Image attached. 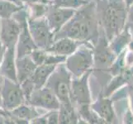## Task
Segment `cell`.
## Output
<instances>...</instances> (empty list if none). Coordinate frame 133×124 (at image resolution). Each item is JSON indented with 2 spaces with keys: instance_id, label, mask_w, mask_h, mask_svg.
Returning a JSON list of instances; mask_svg holds the SVG:
<instances>
[{
  "instance_id": "4",
  "label": "cell",
  "mask_w": 133,
  "mask_h": 124,
  "mask_svg": "<svg viewBox=\"0 0 133 124\" xmlns=\"http://www.w3.org/2000/svg\"><path fill=\"white\" fill-rule=\"evenodd\" d=\"M26 103L32 105L34 107L49 110V111L59 110L61 107V103L56 94L53 93L51 89L45 86L41 89H35L31 94L30 99Z\"/></svg>"
},
{
  "instance_id": "15",
  "label": "cell",
  "mask_w": 133,
  "mask_h": 124,
  "mask_svg": "<svg viewBox=\"0 0 133 124\" xmlns=\"http://www.w3.org/2000/svg\"><path fill=\"white\" fill-rule=\"evenodd\" d=\"M77 115L71 103L61 104L59 108V123H76Z\"/></svg>"
},
{
  "instance_id": "6",
  "label": "cell",
  "mask_w": 133,
  "mask_h": 124,
  "mask_svg": "<svg viewBox=\"0 0 133 124\" xmlns=\"http://www.w3.org/2000/svg\"><path fill=\"white\" fill-rule=\"evenodd\" d=\"M75 11L72 8L53 7L48 8L45 13L46 19L50 30L54 34L57 33L62 27L74 16Z\"/></svg>"
},
{
  "instance_id": "12",
  "label": "cell",
  "mask_w": 133,
  "mask_h": 124,
  "mask_svg": "<svg viewBox=\"0 0 133 124\" xmlns=\"http://www.w3.org/2000/svg\"><path fill=\"white\" fill-rule=\"evenodd\" d=\"M37 66L34 63L30 55H26L22 57L17 58L16 60V70L17 82L21 84L23 81L32 75Z\"/></svg>"
},
{
  "instance_id": "19",
  "label": "cell",
  "mask_w": 133,
  "mask_h": 124,
  "mask_svg": "<svg viewBox=\"0 0 133 124\" xmlns=\"http://www.w3.org/2000/svg\"><path fill=\"white\" fill-rule=\"evenodd\" d=\"M46 118L47 123H59V112L58 110H53L47 115H45Z\"/></svg>"
},
{
  "instance_id": "2",
  "label": "cell",
  "mask_w": 133,
  "mask_h": 124,
  "mask_svg": "<svg viewBox=\"0 0 133 124\" xmlns=\"http://www.w3.org/2000/svg\"><path fill=\"white\" fill-rule=\"evenodd\" d=\"M27 25L31 37L39 49H47L54 42L55 34L50 30L45 18L42 17L38 18H28Z\"/></svg>"
},
{
  "instance_id": "13",
  "label": "cell",
  "mask_w": 133,
  "mask_h": 124,
  "mask_svg": "<svg viewBox=\"0 0 133 124\" xmlns=\"http://www.w3.org/2000/svg\"><path fill=\"white\" fill-rule=\"evenodd\" d=\"M57 66L58 65H46V64L37 66L32 75L29 78L32 82L35 89H41L45 86L50 75L52 74Z\"/></svg>"
},
{
  "instance_id": "18",
  "label": "cell",
  "mask_w": 133,
  "mask_h": 124,
  "mask_svg": "<svg viewBox=\"0 0 133 124\" xmlns=\"http://www.w3.org/2000/svg\"><path fill=\"white\" fill-rule=\"evenodd\" d=\"M100 113L103 117L105 118L107 120H110L112 116L111 107H110V103L107 101H103L100 105Z\"/></svg>"
},
{
  "instance_id": "22",
  "label": "cell",
  "mask_w": 133,
  "mask_h": 124,
  "mask_svg": "<svg viewBox=\"0 0 133 124\" xmlns=\"http://www.w3.org/2000/svg\"><path fill=\"white\" fill-rule=\"evenodd\" d=\"M2 108V100H1V87H0V108Z\"/></svg>"
},
{
  "instance_id": "17",
  "label": "cell",
  "mask_w": 133,
  "mask_h": 124,
  "mask_svg": "<svg viewBox=\"0 0 133 124\" xmlns=\"http://www.w3.org/2000/svg\"><path fill=\"white\" fill-rule=\"evenodd\" d=\"M81 0H55V4L61 8H75L81 5Z\"/></svg>"
},
{
  "instance_id": "8",
  "label": "cell",
  "mask_w": 133,
  "mask_h": 124,
  "mask_svg": "<svg viewBox=\"0 0 133 124\" xmlns=\"http://www.w3.org/2000/svg\"><path fill=\"white\" fill-rule=\"evenodd\" d=\"M91 56L84 50H81L76 53L71 54L66 59V66L69 70L76 76L81 75L91 66Z\"/></svg>"
},
{
  "instance_id": "23",
  "label": "cell",
  "mask_w": 133,
  "mask_h": 124,
  "mask_svg": "<svg viewBox=\"0 0 133 124\" xmlns=\"http://www.w3.org/2000/svg\"><path fill=\"white\" fill-rule=\"evenodd\" d=\"M0 22H1V19H0Z\"/></svg>"
},
{
  "instance_id": "10",
  "label": "cell",
  "mask_w": 133,
  "mask_h": 124,
  "mask_svg": "<svg viewBox=\"0 0 133 124\" xmlns=\"http://www.w3.org/2000/svg\"><path fill=\"white\" fill-rule=\"evenodd\" d=\"M88 74L79 80H74L71 81V98L72 101L75 99L80 104H88L89 103V92L87 85Z\"/></svg>"
},
{
  "instance_id": "21",
  "label": "cell",
  "mask_w": 133,
  "mask_h": 124,
  "mask_svg": "<svg viewBox=\"0 0 133 124\" xmlns=\"http://www.w3.org/2000/svg\"><path fill=\"white\" fill-rule=\"evenodd\" d=\"M0 123H5V121H4V118L0 114Z\"/></svg>"
},
{
  "instance_id": "3",
  "label": "cell",
  "mask_w": 133,
  "mask_h": 124,
  "mask_svg": "<svg viewBox=\"0 0 133 124\" xmlns=\"http://www.w3.org/2000/svg\"><path fill=\"white\" fill-rule=\"evenodd\" d=\"M2 108L12 111L20 105L26 103V99L19 83L4 78L1 87Z\"/></svg>"
},
{
  "instance_id": "7",
  "label": "cell",
  "mask_w": 133,
  "mask_h": 124,
  "mask_svg": "<svg viewBox=\"0 0 133 124\" xmlns=\"http://www.w3.org/2000/svg\"><path fill=\"white\" fill-rule=\"evenodd\" d=\"M15 19L19 22V23L21 24V31L17 43V58H19L26 56V55H30L34 50L37 49L38 47L35 44L29 31L26 17L23 15L21 17H16Z\"/></svg>"
},
{
  "instance_id": "9",
  "label": "cell",
  "mask_w": 133,
  "mask_h": 124,
  "mask_svg": "<svg viewBox=\"0 0 133 124\" xmlns=\"http://www.w3.org/2000/svg\"><path fill=\"white\" fill-rule=\"evenodd\" d=\"M15 50L16 48L5 49L3 61L0 66V75L6 79L18 83L16 70Z\"/></svg>"
},
{
  "instance_id": "11",
  "label": "cell",
  "mask_w": 133,
  "mask_h": 124,
  "mask_svg": "<svg viewBox=\"0 0 133 124\" xmlns=\"http://www.w3.org/2000/svg\"><path fill=\"white\" fill-rule=\"evenodd\" d=\"M54 41L50 47L45 50L46 52L52 53L58 56H70L73 54L77 48V42L75 40L69 37H62Z\"/></svg>"
},
{
  "instance_id": "20",
  "label": "cell",
  "mask_w": 133,
  "mask_h": 124,
  "mask_svg": "<svg viewBox=\"0 0 133 124\" xmlns=\"http://www.w3.org/2000/svg\"><path fill=\"white\" fill-rule=\"evenodd\" d=\"M5 51V47H3L1 41H0V66H1V63L3 61V54Z\"/></svg>"
},
{
  "instance_id": "1",
  "label": "cell",
  "mask_w": 133,
  "mask_h": 124,
  "mask_svg": "<svg viewBox=\"0 0 133 124\" xmlns=\"http://www.w3.org/2000/svg\"><path fill=\"white\" fill-rule=\"evenodd\" d=\"M45 87L53 91L61 104L72 103L70 75L63 66H56L45 83Z\"/></svg>"
},
{
  "instance_id": "16",
  "label": "cell",
  "mask_w": 133,
  "mask_h": 124,
  "mask_svg": "<svg viewBox=\"0 0 133 124\" xmlns=\"http://www.w3.org/2000/svg\"><path fill=\"white\" fill-rule=\"evenodd\" d=\"M21 10V6H18L8 0H0V17L9 18L13 14Z\"/></svg>"
},
{
  "instance_id": "14",
  "label": "cell",
  "mask_w": 133,
  "mask_h": 124,
  "mask_svg": "<svg viewBox=\"0 0 133 124\" xmlns=\"http://www.w3.org/2000/svg\"><path fill=\"white\" fill-rule=\"evenodd\" d=\"M10 112L13 115L26 121H31L33 118L39 116V113L36 111V107L28 103L22 104Z\"/></svg>"
},
{
  "instance_id": "5",
  "label": "cell",
  "mask_w": 133,
  "mask_h": 124,
  "mask_svg": "<svg viewBox=\"0 0 133 124\" xmlns=\"http://www.w3.org/2000/svg\"><path fill=\"white\" fill-rule=\"evenodd\" d=\"M21 31V24L15 18H1L0 41L5 49L16 48Z\"/></svg>"
}]
</instances>
